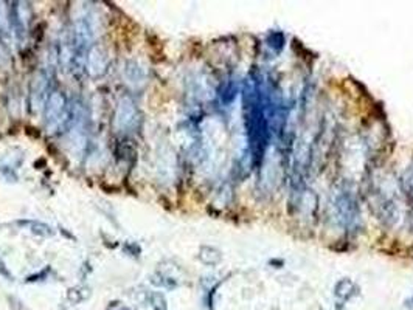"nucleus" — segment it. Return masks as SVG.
<instances>
[{
	"mask_svg": "<svg viewBox=\"0 0 413 310\" xmlns=\"http://www.w3.org/2000/svg\"><path fill=\"white\" fill-rule=\"evenodd\" d=\"M246 126L248 144H251L252 159L255 163L263 160L267 142H269V118H267V107L271 101L266 98L261 86L257 81L248 82L246 89Z\"/></svg>",
	"mask_w": 413,
	"mask_h": 310,
	"instance_id": "f257e3e1",
	"label": "nucleus"
},
{
	"mask_svg": "<svg viewBox=\"0 0 413 310\" xmlns=\"http://www.w3.org/2000/svg\"><path fill=\"white\" fill-rule=\"evenodd\" d=\"M138 120V112L136 107V102L132 101L129 96H123L118 101L117 111L114 115V129L117 132H129L136 126V121Z\"/></svg>",
	"mask_w": 413,
	"mask_h": 310,
	"instance_id": "f03ea898",
	"label": "nucleus"
},
{
	"mask_svg": "<svg viewBox=\"0 0 413 310\" xmlns=\"http://www.w3.org/2000/svg\"><path fill=\"white\" fill-rule=\"evenodd\" d=\"M67 117V101L65 96L61 92H53L50 93L45 104V123L47 129L53 132L58 129L61 123Z\"/></svg>",
	"mask_w": 413,
	"mask_h": 310,
	"instance_id": "7ed1b4c3",
	"label": "nucleus"
},
{
	"mask_svg": "<svg viewBox=\"0 0 413 310\" xmlns=\"http://www.w3.org/2000/svg\"><path fill=\"white\" fill-rule=\"evenodd\" d=\"M336 210L337 216H340V222H342L347 228H356V225L359 223V206L353 194L348 191L340 192L336 200Z\"/></svg>",
	"mask_w": 413,
	"mask_h": 310,
	"instance_id": "20e7f679",
	"label": "nucleus"
},
{
	"mask_svg": "<svg viewBox=\"0 0 413 310\" xmlns=\"http://www.w3.org/2000/svg\"><path fill=\"white\" fill-rule=\"evenodd\" d=\"M30 92H32L30 93V104H32L33 112H39L47 104L48 100V76L44 71H39L33 78Z\"/></svg>",
	"mask_w": 413,
	"mask_h": 310,
	"instance_id": "39448f33",
	"label": "nucleus"
},
{
	"mask_svg": "<svg viewBox=\"0 0 413 310\" xmlns=\"http://www.w3.org/2000/svg\"><path fill=\"white\" fill-rule=\"evenodd\" d=\"M86 63H87V71L90 76L101 78L103 75H106L109 59L106 56V53L103 52V48L96 45L90 48L86 56Z\"/></svg>",
	"mask_w": 413,
	"mask_h": 310,
	"instance_id": "423d86ee",
	"label": "nucleus"
},
{
	"mask_svg": "<svg viewBox=\"0 0 413 310\" xmlns=\"http://www.w3.org/2000/svg\"><path fill=\"white\" fill-rule=\"evenodd\" d=\"M125 78H126V82L131 84L132 87H140V86H143L145 81H147L145 70L137 63H134V60L126 63Z\"/></svg>",
	"mask_w": 413,
	"mask_h": 310,
	"instance_id": "0eeeda50",
	"label": "nucleus"
},
{
	"mask_svg": "<svg viewBox=\"0 0 413 310\" xmlns=\"http://www.w3.org/2000/svg\"><path fill=\"white\" fill-rule=\"evenodd\" d=\"M16 28L17 34L27 33L28 25H30V17H32V11H30L28 3H17L16 7Z\"/></svg>",
	"mask_w": 413,
	"mask_h": 310,
	"instance_id": "6e6552de",
	"label": "nucleus"
},
{
	"mask_svg": "<svg viewBox=\"0 0 413 310\" xmlns=\"http://www.w3.org/2000/svg\"><path fill=\"white\" fill-rule=\"evenodd\" d=\"M199 259L206 265H218L222 261V254L215 247H200Z\"/></svg>",
	"mask_w": 413,
	"mask_h": 310,
	"instance_id": "1a4fd4ad",
	"label": "nucleus"
},
{
	"mask_svg": "<svg viewBox=\"0 0 413 310\" xmlns=\"http://www.w3.org/2000/svg\"><path fill=\"white\" fill-rule=\"evenodd\" d=\"M353 289L354 284L350 279H342V281L336 284V298L340 302H347L351 296H353Z\"/></svg>",
	"mask_w": 413,
	"mask_h": 310,
	"instance_id": "9d476101",
	"label": "nucleus"
},
{
	"mask_svg": "<svg viewBox=\"0 0 413 310\" xmlns=\"http://www.w3.org/2000/svg\"><path fill=\"white\" fill-rule=\"evenodd\" d=\"M403 190L410 202H413V163L407 168V171L403 175Z\"/></svg>",
	"mask_w": 413,
	"mask_h": 310,
	"instance_id": "9b49d317",
	"label": "nucleus"
},
{
	"mask_svg": "<svg viewBox=\"0 0 413 310\" xmlns=\"http://www.w3.org/2000/svg\"><path fill=\"white\" fill-rule=\"evenodd\" d=\"M151 304H153L154 310H168L165 300H163V296L159 295V294L151 296Z\"/></svg>",
	"mask_w": 413,
	"mask_h": 310,
	"instance_id": "f8f14e48",
	"label": "nucleus"
},
{
	"mask_svg": "<svg viewBox=\"0 0 413 310\" xmlns=\"http://www.w3.org/2000/svg\"><path fill=\"white\" fill-rule=\"evenodd\" d=\"M106 310H132L129 306H126V304L120 302V301H112L109 302V306Z\"/></svg>",
	"mask_w": 413,
	"mask_h": 310,
	"instance_id": "ddd939ff",
	"label": "nucleus"
}]
</instances>
